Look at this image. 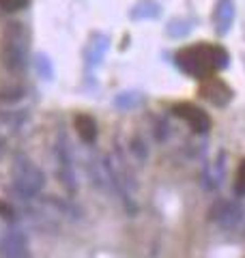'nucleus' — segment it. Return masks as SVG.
Listing matches in <instances>:
<instances>
[{
  "label": "nucleus",
  "mask_w": 245,
  "mask_h": 258,
  "mask_svg": "<svg viewBox=\"0 0 245 258\" xmlns=\"http://www.w3.org/2000/svg\"><path fill=\"white\" fill-rule=\"evenodd\" d=\"M3 64L11 74H22L26 69V30L13 22L7 26L3 37Z\"/></svg>",
  "instance_id": "7ed1b4c3"
},
{
  "label": "nucleus",
  "mask_w": 245,
  "mask_h": 258,
  "mask_svg": "<svg viewBox=\"0 0 245 258\" xmlns=\"http://www.w3.org/2000/svg\"><path fill=\"white\" fill-rule=\"evenodd\" d=\"M129 153L138 159V164H146L149 161V147H146V140L140 134H136L132 140H129Z\"/></svg>",
  "instance_id": "9d476101"
},
{
  "label": "nucleus",
  "mask_w": 245,
  "mask_h": 258,
  "mask_svg": "<svg viewBox=\"0 0 245 258\" xmlns=\"http://www.w3.org/2000/svg\"><path fill=\"white\" fill-rule=\"evenodd\" d=\"M30 0H0V9L7 11V13H15V11H22L26 9Z\"/></svg>",
  "instance_id": "ddd939ff"
},
{
  "label": "nucleus",
  "mask_w": 245,
  "mask_h": 258,
  "mask_svg": "<svg viewBox=\"0 0 245 258\" xmlns=\"http://www.w3.org/2000/svg\"><path fill=\"white\" fill-rule=\"evenodd\" d=\"M172 112H174V116L183 118L196 134H207L211 129V116L198 106H194V103H176Z\"/></svg>",
  "instance_id": "423d86ee"
},
{
  "label": "nucleus",
  "mask_w": 245,
  "mask_h": 258,
  "mask_svg": "<svg viewBox=\"0 0 245 258\" xmlns=\"http://www.w3.org/2000/svg\"><path fill=\"white\" fill-rule=\"evenodd\" d=\"M200 93L207 101H211L213 106L217 108H224L228 101L232 99V91L230 86H228L224 80H219L215 76H211L207 80H202V86H200Z\"/></svg>",
  "instance_id": "0eeeda50"
},
{
  "label": "nucleus",
  "mask_w": 245,
  "mask_h": 258,
  "mask_svg": "<svg viewBox=\"0 0 245 258\" xmlns=\"http://www.w3.org/2000/svg\"><path fill=\"white\" fill-rule=\"evenodd\" d=\"M11 176H13V189L22 198H35L45 187V172L30 157L22 155V153L13 157Z\"/></svg>",
  "instance_id": "f03ea898"
},
{
  "label": "nucleus",
  "mask_w": 245,
  "mask_h": 258,
  "mask_svg": "<svg viewBox=\"0 0 245 258\" xmlns=\"http://www.w3.org/2000/svg\"><path fill=\"white\" fill-rule=\"evenodd\" d=\"M168 123L166 120H161V118H153V136L157 138V142H166L168 140Z\"/></svg>",
  "instance_id": "f8f14e48"
},
{
  "label": "nucleus",
  "mask_w": 245,
  "mask_h": 258,
  "mask_svg": "<svg viewBox=\"0 0 245 258\" xmlns=\"http://www.w3.org/2000/svg\"><path fill=\"white\" fill-rule=\"evenodd\" d=\"M73 123H76V132H78L80 140L84 142V144H93V142L97 140V123H95L93 116H88V114H78Z\"/></svg>",
  "instance_id": "1a4fd4ad"
},
{
  "label": "nucleus",
  "mask_w": 245,
  "mask_h": 258,
  "mask_svg": "<svg viewBox=\"0 0 245 258\" xmlns=\"http://www.w3.org/2000/svg\"><path fill=\"white\" fill-rule=\"evenodd\" d=\"M24 97V88L22 86H5V88H0V101H5V103H18L20 99Z\"/></svg>",
  "instance_id": "9b49d317"
},
{
  "label": "nucleus",
  "mask_w": 245,
  "mask_h": 258,
  "mask_svg": "<svg viewBox=\"0 0 245 258\" xmlns=\"http://www.w3.org/2000/svg\"><path fill=\"white\" fill-rule=\"evenodd\" d=\"M0 258H30L28 239L20 228L7 232L3 247H0Z\"/></svg>",
  "instance_id": "6e6552de"
},
{
  "label": "nucleus",
  "mask_w": 245,
  "mask_h": 258,
  "mask_svg": "<svg viewBox=\"0 0 245 258\" xmlns=\"http://www.w3.org/2000/svg\"><path fill=\"white\" fill-rule=\"evenodd\" d=\"M56 161H58V179L60 183L67 187V191H76L78 183H76V170H73V155H71V147L65 134H58L56 140Z\"/></svg>",
  "instance_id": "20e7f679"
},
{
  "label": "nucleus",
  "mask_w": 245,
  "mask_h": 258,
  "mask_svg": "<svg viewBox=\"0 0 245 258\" xmlns=\"http://www.w3.org/2000/svg\"><path fill=\"white\" fill-rule=\"evenodd\" d=\"M178 67L196 80H207L226 64V52L213 45H190L176 54Z\"/></svg>",
  "instance_id": "f257e3e1"
},
{
  "label": "nucleus",
  "mask_w": 245,
  "mask_h": 258,
  "mask_svg": "<svg viewBox=\"0 0 245 258\" xmlns=\"http://www.w3.org/2000/svg\"><path fill=\"white\" fill-rule=\"evenodd\" d=\"M234 194L236 196H245V159L241 161L239 170H236V181H234Z\"/></svg>",
  "instance_id": "4468645a"
},
{
  "label": "nucleus",
  "mask_w": 245,
  "mask_h": 258,
  "mask_svg": "<svg viewBox=\"0 0 245 258\" xmlns=\"http://www.w3.org/2000/svg\"><path fill=\"white\" fill-rule=\"evenodd\" d=\"M211 220L217 222L222 228L226 230H232L236 228V226L241 224L243 220V207L239 203H232V200H224V198H219L217 203L211 207Z\"/></svg>",
  "instance_id": "39448f33"
},
{
  "label": "nucleus",
  "mask_w": 245,
  "mask_h": 258,
  "mask_svg": "<svg viewBox=\"0 0 245 258\" xmlns=\"http://www.w3.org/2000/svg\"><path fill=\"white\" fill-rule=\"evenodd\" d=\"M0 217H5V220H11L13 217V207L3 203V200H0Z\"/></svg>",
  "instance_id": "2eb2a0df"
}]
</instances>
